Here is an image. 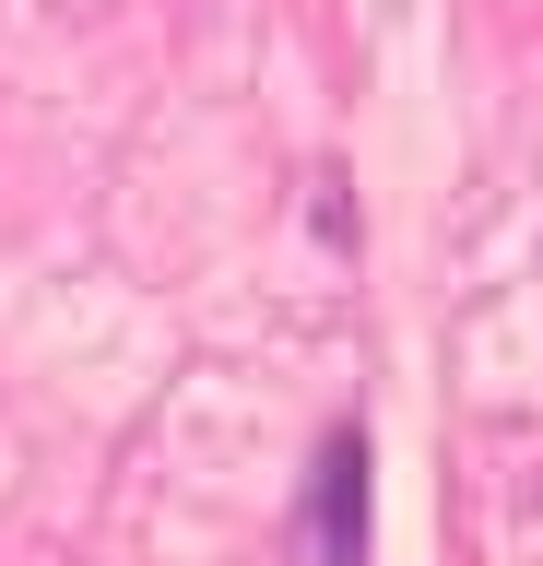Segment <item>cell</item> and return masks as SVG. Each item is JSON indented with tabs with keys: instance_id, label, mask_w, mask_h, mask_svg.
<instances>
[{
	"instance_id": "cell-1",
	"label": "cell",
	"mask_w": 543,
	"mask_h": 566,
	"mask_svg": "<svg viewBox=\"0 0 543 566\" xmlns=\"http://www.w3.org/2000/svg\"><path fill=\"white\" fill-rule=\"evenodd\" d=\"M307 531H320V566H366V437L343 424L320 449V484H307Z\"/></svg>"
}]
</instances>
